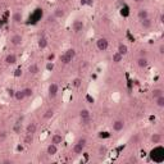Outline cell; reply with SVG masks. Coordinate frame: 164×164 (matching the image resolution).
I'll list each match as a JSON object with an SVG mask.
<instances>
[{
    "label": "cell",
    "mask_w": 164,
    "mask_h": 164,
    "mask_svg": "<svg viewBox=\"0 0 164 164\" xmlns=\"http://www.w3.org/2000/svg\"><path fill=\"white\" fill-rule=\"evenodd\" d=\"M86 145H87L86 137H79L78 140L76 141V144L73 145V149H72L73 154H76V155H81V154L85 151V147H86Z\"/></svg>",
    "instance_id": "obj_1"
},
{
    "label": "cell",
    "mask_w": 164,
    "mask_h": 164,
    "mask_svg": "<svg viewBox=\"0 0 164 164\" xmlns=\"http://www.w3.org/2000/svg\"><path fill=\"white\" fill-rule=\"evenodd\" d=\"M74 56H76V50H74V49H68V50H65V51H64V53L60 55L59 60H60L62 64L67 65V64H69L72 60H73Z\"/></svg>",
    "instance_id": "obj_2"
},
{
    "label": "cell",
    "mask_w": 164,
    "mask_h": 164,
    "mask_svg": "<svg viewBox=\"0 0 164 164\" xmlns=\"http://www.w3.org/2000/svg\"><path fill=\"white\" fill-rule=\"evenodd\" d=\"M59 92V86L56 83H50L48 87V97L50 100H54L56 96H58Z\"/></svg>",
    "instance_id": "obj_3"
},
{
    "label": "cell",
    "mask_w": 164,
    "mask_h": 164,
    "mask_svg": "<svg viewBox=\"0 0 164 164\" xmlns=\"http://www.w3.org/2000/svg\"><path fill=\"white\" fill-rule=\"evenodd\" d=\"M96 48H97V50H100V51L108 50V48H109V41H108L105 37L97 38L96 40Z\"/></svg>",
    "instance_id": "obj_4"
},
{
    "label": "cell",
    "mask_w": 164,
    "mask_h": 164,
    "mask_svg": "<svg viewBox=\"0 0 164 164\" xmlns=\"http://www.w3.org/2000/svg\"><path fill=\"white\" fill-rule=\"evenodd\" d=\"M83 27H85V23L83 20H79V19H76L72 24V30H73L74 33H79L83 31Z\"/></svg>",
    "instance_id": "obj_5"
},
{
    "label": "cell",
    "mask_w": 164,
    "mask_h": 164,
    "mask_svg": "<svg viewBox=\"0 0 164 164\" xmlns=\"http://www.w3.org/2000/svg\"><path fill=\"white\" fill-rule=\"evenodd\" d=\"M124 120H122V119H115L114 122H113V124H112V128H113V131L114 132H120V131H123L124 130Z\"/></svg>",
    "instance_id": "obj_6"
},
{
    "label": "cell",
    "mask_w": 164,
    "mask_h": 164,
    "mask_svg": "<svg viewBox=\"0 0 164 164\" xmlns=\"http://www.w3.org/2000/svg\"><path fill=\"white\" fill-rule=\"evenodd\" d=\"M10 44H12L13 46H20L23 42V37L20 35H18V33H15V35H13L12 37H10Z\"/></svg>",
    "instance_id": "obj_7"
},
{
    "label": "cell",
    "mask_w": 164,
    "mask_h": 164,
    "mask_svg": "<svg viewBox=\"0 0 164 164\" xmlns=\"http://www.w3.org/2000/svg\"><path fill=\"white\" fill-rule=\"evenodd\" d=\"M4 62L7 65H14L17 63V56H15V54H7Z\"/></svg>",
    "instance_id": "obj_8"
},
{
    "label": "cell",
    "mask_w": 164,
    "mask_h": 164,
    "mask_svg": "<svg viewBox=\"0 0 164 164\" xmlns=\"http://www.w3.org/2000/svg\"><path fill=\"white\" fill-rule=\"evenodd\" d=\"M64 141V137L62 133H54L51 136V144H55V145H60L62 142Z\"/></svg>",
    "instance_id": "obj_9"
},
{
    "label": "cell",
    "mask_w": 164,
    "mask_h": 164,
    "mask_svg": "<svg viewBox=\"0 0 164 164\" xmlns=\"http://www.w3.org/2000/svg\"><path fill=\"white\" fill-rule=\"evenodd\" d=\"M37 45H38V48H40L41 50L46 49V48H48V45H49L48 37H46V36H41V37L38 38V41H37Z\"/></svg>",
    "instance_id": "obj_10"
},
{
    "label": "cell",
    "mask_w": 164,
    "mask_h": 164,
    "mask_svg": "<svg viewBox=\"0 0 164 164\" xmlns=\"http://www.w3.org/2000/svg\"><path fill=\"white\" fill-rule=\"evenodd\" d=\"M23 19V14L22 12H19V10H17V12L13 13V17H12V20L13 23H15V24H18V23H20Z\"/></svg>",
    "instance_id": "obj_11"
},
{
    "label": "cell",
    "mask_w": 164,
    "mask_h": 164,
    "mask_svg": "<svg viewBox=\"0 0 164 164\" xmlns=\"http://www.w3.org/2000/svg\"><path fill=\"white\" fill-rule=\"evenodd\" d=\"M117 51L120 54V55H127L128 54V46L126 45V44H123V42H119L118 44V48H117Z\"/></svg>",
    "instance_id": "obj_12"
},
{
    "label": "cell",
    "mask_w": 164,
    "mask_h": 164,
    "mask_svg": "<svg viewBox=\"0 0 164 164\" xmlns=\"http://www.w3.org/2000/svg\"><path fill=\"white\" fill-rule=\"evenodd\" d=\"M58 153V145H55V144H50V145L46 147V154L50 156L55 155V154Z\"/></svg>",
    "instance_id": "obj_13"
},
{
    "label": "cell",
    "mask_w": 164,
    "mask_h": 164,
    "mask_svg": "<svg viewBox=\"0 0 164 164\" xmlns=\"http://www.w3.org/2000/svg\"><path fill=\"white\" fill-rule=\"evenodd\" d=\"M53 15L56 18V19H60V18H64V17H65V10H64L63 8H55V10H54Z\"/></svg>",
    "instance_id": "obj_14"
},
{
    "label": "cell",
    "mask_w": 164,
    "mask_h": 164,
    "mask_svg": "<svg viewBox=\"0 0 164 164\" xmlns=\"http://www.w3.org/2000/svg\"><path fill=\"white\" fill-rule=\"evenodd\" d=\"M36 131H37V124H36L35 122L28 123L27 127H26V133H32V135H35Z\"/></svg>",
    "instance_id": "obj_15"
},
{
    "label": "cell",
    "mask_w": 164,
    "mask_h": 164,
    "mask_svg": "<svg viewBox=\"0 0 164 164\" xmlns=\"http://www.w3.org/2000/svg\"><path fill=\"white\" fill-rule=\"evenodd\" d=\"M137 65L140 67V68H146V67L149 65V59L146 58V56H140V58L137 59Z\"/></svg>",
    "instance_id": "obj_16"
},
{
    "label": "cell",
    "mask_w": 164,
    "mask_h": 164,
    "mask_svg": "<svg viewBox=\"0 0 164 164\" xmlns=\"http://www.w3.org/2000/svg\"><path fill=\"white\" fill-rule=\"evenodd\" d=\"M27 71H28V73H30L31 76H35V74H37L38 72H40V67H38L36 63H33V64H31V65L28 67Z\"/></svg>",
    "instance_id": "obj_17"
},
{
    "label": "cell",
    "mask_w": 164,
    "mask_h": 164,
    "mask_svg": "<svg viewBox=\"0 0 164 164\" xmlns=\"http://www.w3.org/2000/svg\"><path fill=\"white\" fill-rule=\"evenodd\" d=\"M149 17H150V13H149L147 9H140L137 12V18L140 20L145 19V18H149Z\"/></svg>",
    "instance_id": "obj_18"
},
{
    "label": "cell",
    "mask_w": 164,
    "mask_h": 164,
    "mask_svg": "<svg viewBox=\"0 0 164 164\" xmlns=\"http://www.w3.org/2000/svg\"><path fill=\"white\" fill-rule=\"evenodd\" d=\"M14 97L17 101H23V100L26 99V96H24V92H23V89L22 90H17V91H14Z\"/></svg>",
    "instance_id": "obj_19"
},
{
    "label": "cell",
    "mask_w": 164,
    "mask_h": 164,
    "mask_svg": "<svg viewBox=\"0 0 164 164\" xmlns=\"http://www.w3.org/2000/svg\"><path fill=\"white\" fill-rule=\"evenodd\" d=\"M33 140H35V137H33L32 133H26L24 135V138H23V144L24 145H32L33 144Z\"/></svg>",
    "instance_id": "obj_20"
},
{
    "label": "cell",
    "mask_w": 164,
    "mask_h": 164,
    "mask_svg": "<svg viewBox=\"0 0 164 164\" xmlns=\"http://www.w3.org/2000/svg\"><path fill=\"white\" fill-rule=\"evenodd\" d=\"M151 26H153V19H151L150 17L149 18H145V19L141 20V27L145 28V30H147V28H150Z\"/></svg>",
    "instance_id": "obj_21"
},
{
    "label": "cell",
    "mask_w": 164,
    "mask_h": 164,
    "mask_svg": "<svg viewBox=\"0 0 164 164\" xmlns=\"http://www.w3.org/2000/svg\"><path fill=\"white\" fill-rule=\"evenodd\" d=\"M122 60H123V55H120L118 51H115V53L113 54V56H112V62L114 64H119Z\"/></svg>",
    "instance_id": "obj_22"
},
{
    "label": "cell",
    "mask_w": 164,
    "mask_h": 164,
    "mask_svg": "<svg viewBox=\"0 0 164 164\" xmlns=\"http://www.w3.org/2000/svg\"><path fill=\"white\" fill-rule=\"evenodd\" d=\"M163 95H164V91H163V89H160V87L154 89L153 91H151V96H153V99H156V97L163 96Z\"/></svg>",
    "instance_id": "obj_23"
},
{
    "label": "cell",
    "mask_w": 164,
    "mask_h": 164,
    "mask_svg": "<svg viewBox=\"0 0 164 164\" xmlns=\"http://www.w3.org/2000/svg\"><path fill=\"white\" fill-rule=\"evenodd\" d=\"M53 117H54V109H51V108L46 109V110H45V113H44V115H42V118H44L45 120L51 119Z\"/></svg>",
    "instance_id": "obj_24"
},
{
    "label": "cell",
    "mask_w": 164,
    "mask_h": 164,
    "mask_svg": "<svg viewBox=\"0 0 164 164\" xmlns=\"http://www.w3.org/2000/svg\"><path fill=\"white\" fill-rule=\"evenodd\" d=\"M150 140L153 144H160L161 140H163V137H161L160 133H154V135L150 137Z\"/></svg>",
    "instance_id": "obj_25"
},
{
    "label": "cell",
    "mask_w": 164,
    "mask_h": 164,
    "mask_svg": "<svg viewBox=\"0 0 164 164\" xmlns=\"http://www.w3.org/2000/svg\"><path fill=\"white\" fill-rule=\"evenodd\" d=\"M108 154V147L105 145H101L99 146V149H97V155L99 156H105Z\"/></svg>",
    "instance_id": "obj_26"
},
{
    "label": "cell",
    "mask_w": 164,
    "mask_h": 164,
    "mask_svg": "<svg viewBox=\"0 0 164 164\" xmlns=\"http://www.w3.org/2000/svg\"><path fill=\"white\" fill-rule=\"evenodd\" d=\"M72 86H73L74 89L81 87L82 86V78L81 77H76V78H73V81H72Z\"/></svg>",
    "instance_id": "obj_27"
},
{
    "label": "cell",
    "mask_w": 164,
    "mask_h": 164,
    "mask_svg": "<svg viewBox=\"0 0 164 164\" xmlns=\"http://www.w3.org/2000/svg\"><path fill=\"white\" fill-rule=\"evenodd\" d=\"M79 119H82V118H89L91 117V114H90V110L89 109H81L79 110Z\"/></svg>",
    "instance_id": "obj_28"
},
{
    "label": "cell",
    "mask_w": 164,
    "mask_h": 164,
    "mask_svg": "<svg viewBox=\"0 0 164 164\" xmlns=\"http://www.w3.org/2000/svg\"><path fill=\"white\" fill-rule=\"evenodd\" d=\"M154 100H155V104L158 108H164V95L163 96L156 97V99H154Z\"/></svg>",
    "instance_id": "obj_29"
},
{
    "label": "cell",
    "mask_w": 164,
    "mask_h": 164,
    "mask_svg": "<svg viewBox=\"0 0 164 164\" xmlns=\"http://www.w3.org/2000/svg\"><path fill=\"white\" fill-rule=\"evenodd\" d=\"M20 131H22V123H20L19 120H18V122L15 123L14 126H13V132L17 133V135H18V133H20Z\"/></svg>",
    "instance_id": "obj_30"
},
{
    "label": "cell",
    "mask_w": 164,
    "mask_h": 164,
    "mask_svg": "<svg viewBox=\"0 0 164 164\" xmlns=\"http://www.w3.org/2000/svg\"><path fill=\"white\" fill-rule=\"evenodd\" d=\"M23 92H24L26 99H27V97H32V95H33V90L31 89V87H26V89H23Z\"/></svg>",
    "instance_id": "obj_31"
},
{
    "label": "cell",
    "mask_w": 164,
    "mask_h": 164,
    "mask_svg": "<svg viewBox=\"0 0 164 164\" xmlns=\"http://www.w3.org/2000/svg\"><path fill=\"white\" fill-rule=\"evenodd\" d=\"M46 23H48V24H55V23H56V18L54 17L53 14H50L48 18H46Z\"/></svg>",
    "instance_id": "obj_32"
},
{
    "label": "cell",
    "mask_w": 164,
    "mask_h": 164,
    "mask_svg": "<svg viewBox=\"0 0 164 164\" xmlns=\"http://www.w3.org/2000/svg\"><path fill=\"white\" fill-rule=\"evenodd\" d=\"M79 122H81V126H89L90 123H91V117H89V118H82V119H79Z\"/></svg>",
    "instance_id": "obj_33"
},
{
    "label": "cell",
    "mask_w": 164,
    "mask_h": 164,
    "mask_svg": "<svg viewBox=\"0 0 164 164\" xmlns=\"http://www.w3.org/2000/svg\"><path fill=\"white\" fill-rule=\"evenodd\" d=\"M8 133L5 132V131H0V141H4L5 138H7Z\"/></svg>",
    "instance_id": "obj_34"
},
{
    "label": "cell",
    "mask_w": 164,
    "mask_h": 164,
    "mask_svg": "<svg viewBox=\"0 0 164 164\" xmlns=\"http://www.w3.org/2000/svg\"><path fill=\"white\" fill-rule=\"evenodd\" d=\"M158 51H159V54H160V55H163V54H164V45H163V44H160V45H159Z\"/></svg>",
    "instance_id": "obj_35"
},
{
    "label": "cell",
    "mask_w": 164,
    "mask_h": 164,
    "mask_svg": "<svg viewBox=\"0 0 164 164\" xmlns=\"http://www.w3.org/2000/svg\"><path fill=\"white\" fill-rule=\"evenodd\" d=\"M53 63H51V62H48V64H46V69H48V71H51V69H53Z\"/></svg>",
    "instance_id": "obj_36"
},
{
    "label": "cell",
    "mask_w": 164,
    "mask_h": 164,
    "mask_svg": "<svg viewBox=\"0 0 164 164\" xmlns=\"http://www.w3.org/2000/svg\"><path fill=\"white\" fill-rule=\"evenodd\" d=\"M54 58H55V55H54L53 53L49 54V55H48V62H53V60H54Z\"/></svg>",
    "instance_id": "obj_37"
},
{
    "label": "cell",
    "mask_w": 164,
    "mask_h": 164,
    "mask_svg": "<svg viewBox=\"0 0 164 164\" xmlns=\"http://www.w3.org/2000/svg\"><path fill=\"white\" fill-rule=\"evenodd\" d=\"M85 1H86V5H89V7L94 5V0H85Z\"/></svg>",
    "instance_id": "obj_38"
},
{
    "label": "cell",
    "mask_w": 164,
    "mask_h": 164,
    "mask_svg": "<svg viewBox=\"0 0 164 164\" xmlns=\"http://www.w3.org/2000/svg\"><path fill=\"white\" fill-rule=\"evenodd\" d=\"M20 74H22V71H20V69H19V68H18V69H17V71H15L14 76H15V77H18V76H20Z\"/></svg>",
    "instance_id": "obj_39"
},
{
    "label": "cell",
    "mask_w": 164,
    "mask_h": 164,
    "mask_svg": "<svg viewBox=\"0 0 164 164\" xmlns=\"http://www.w3.org/2000/svg\"><path fill=\"white\" fill-rule=\"evenodd\" d=\"M140 56H146V50H141L140 51Z\"/></svg>",
    "instance_id": "obj_40"
},
{
    "label": "cell",
    "mask_w": 164,
    "mask_h": 164,
    "mask_svg": "<svg viewBox=\"0 0 164 164\" xmlns=\"http://www.w3.org/2000/svg\"><path fill=\"white\" fill-rule=\"evenodd\" d=\"M163 19H164V15H163V14H160V17H159V22H160V23H163V22H164Z\"/></svg>",
    "instance_id": "obj_41"
},
{
    "label": "cell",
    "mask_w": 164,
    "mask_h": 164,
    "mask_svg": "<svg viewBox=\"0 0 164 164\" xmlns=\"http://www.w3.org/2000/svg\"><path fill=\"white\" fill-rule=\"evenodd\" d=\"M99 136H100V137H101V138H102V137H109V136H110V135H102V132H101V133H100V135H99Z\"/></svg>",
    "instance_id": "obj_42"
},
{
    "label": "cell",
    "mask_w": 164,
    "mask_h": 164,
    "mask_svg": "<svg viewBox=\"0 0 164 164\" xmlns=\"http://www.w3.org/2000/svg\"><path fill=\"white\" fill-rule=\"evenodd\" d=\"M133 1H135V3H142L144 0H133Z\"/></svg>",
    "instance_id": "obj_43"
},
{
    "label": "cell",
    "mask_w": 164,
    "mask_h": 164,
    "mask_svg": "<svg viewBox=\"0 0 164 164\" xmlns=\"http://www.w3.org/2000/svg\"><path fill=\"white\" fill-rule=\"evenodd\" d=\"M1 23H3V22H1V19H0V26H1Z\"/></svg>",
    "instance_id": "obj_44"
}]
</instances>
